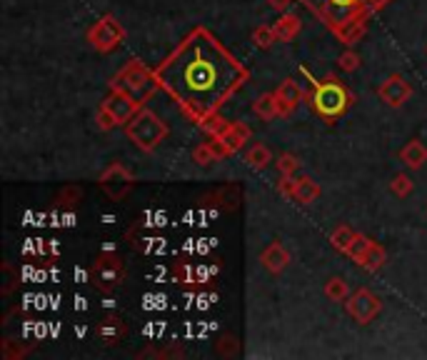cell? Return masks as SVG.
<instances>
[{"mask_svg":"<svg viewBox=\"0 0 427 360\" xmlns=\"http://www.w3.org/2000/svg\"><path fill=\"white\" fill-rule=\"evenodd\" d=\"M155 73L193 120L218 110L248 78L245 68L205 28L193 30Z\"/></svg>","mask_w":427,"mask_h":360,"instance_id":"1","label":"cell"},{"mask_svg":"<svg viewBox=\"0 0 427 360\" xmlns=\"http://www.w3.org/2000/svg\"><path fill=\"white\" fill-rule=\"evenodd\" d=\"M300 70L308 75L310 80V108L317 118H322L325 123H335V120L343 118L352 105V93L347 90V85L340 83L335 78H327V80H315L305 68Z\"/></svg>","mask_w":427,"mask_h":360,"instance_id":"2","label":"cell"},{"mask_svg":"<svg viewBox=\"0 0 427 360\" xmlns=\"http://www.w3.org/2000/svg\"><path fill=\"white\" fill-rule=\"evenodd\" d=\"M125 135L130 138V143L142 153H153L163 140L167 138V126L165 120L158 118L153 110L140 108L125 123Z\"/></svg>","mask_w":427,"mask_h":360,"instance_id":"3","label":"cell"},{"mask_svg":"<svg viewBox=\"0 0 427 360\" xmlns=\"http://www.w3.org/2000/svg\"><path fill=\"white\" fill-rule=\"evenodd\" d=\"M113 88L125 90V93H130L135 100L145 103L155 90L160 88V78H158V73L150 70L145 63L130 60V63L113 78Z\"/></svg>","mask_w":427,"mask_h":360,"instance_id":"4","label":"cell"},{"mask_svg":"<svg viewBox=\"0 0 427 360\" xmlns=\"http://www.w3.org/2000/svg\"><path fill=\"white\" fill-rule=\"evenodd\" d=\"M125 280V263L115 253H103L90 265V283L100 293H113Z\"/></svg>","mask_w":427,"mask_h":360,"instance_id":"5","label":"cell"},{"mask_svg":"<svg viewBox=\"0 0 427 360\" xmlns=\"http://www.w3.org/2000/svg\"><path fill=\"white\" fill-rule=\"evenodd\" d=\"M303 3L327 28H338L345 18H350L360 10H368L365 0H303Z\"/></svg>","mask_w":427,"mask_h":360,"instance_id":"6","label":"cell"},{"mask_svg":"<svg viewBox=\"0 0 427 360\" xmlns=\"http://www.w3.org/2000/svg\"><path fill=\"white\" fill-rule=\"evenodd\" d=\"M125 40V30L113 15H103L98 18L88 30V43L98 53H110Z\"/></svg>","mask_w":427,"mask_h":360,"instance_id":"7","label":"cell"},{"mask_svg":"<svg viewBox=\"0 0 427 360\" xmlns=\"http://www.w3.org/2000/svg\"><path fill=\"white\" fill-rule=\"evenodd\" d=\"M345 310H347V315H350L355 323L368 325L380 315L382 300H380L370 288H357L350 293V298L345 300Z\"/></svg>","mask_w":427,"mask_h":360,"instance_id":"8","label":"cell"},{"mask_svg":"<svg viewBox=\"0 0 427 360\" xmlns=\"http://www.w3.org/2000/svg\"><path fill=\"white\" fill-rule=\"evenodd\" d=\"M133 183H135V175L125 168L123 163H110V165L100 173V178H98V186H100L103 190L110 195V200H115V203L128 195Z\"/></svg>","mask_w":427,"mask_h":360,"instance_id":"9","label":"cell"},{"mask_svg":"<svg viewBox=\"0 0 427 360\" xmlns=\"http://www.w3.org/2000/svg\"><path fill=\"white\" fill-rule=\"evenodd\" d=\"M368 18H370V10H360L355 15H350V18H345L338 28H332V33H335V38L343 45H355L368 33Z\"/></svg>","mask_w":427,"mask_h":360,"instance_id":"10","label":"cell"},{"mask_svg":"<svg viewBox=\"0 0 427 360\" xmlns=\"http://www.w3.org/2000/svg\"><path fill=\"white\" fill-rule=\"evenodd\" d=\"M377 96H380V100L385 103V105H390V108H403L405 103L410 100V96H412V85H410L403 75H390V78L377 88Z\"/></svg>","mask_w":427,"mask_h":360,"instance_id":"11","label":"cell"},{"mask_svg":"<svg viewBox=\"0 0 427 360\" xmlns=\"http://www.w3.org/2000/svg\"><path fill=\"white\" fill-rule=\"evenodd\" d=\"M103 105L113 110L115 118L120 120V126H123V123H128V120H130L133 115H135L137 110L142 108V103H140V100H135V98H133L130 93H125V90H118V88L110 90V96H107L105 100H103Z\"/></svg>","mask_w":427,"mask_h":360,"instance_id":"12","label":"cell"},{"mask_svg":"<svg viewBox=\"0 0 427 360\" xmlns=\"http://www.w3.org/2000/svg\"><path fill=\"white\" fill-rule=\"evenodd\" d=\"M275 98H278V108H280V115H290L292 110L305 100V90L300 88V83H295L292 78H285L283 83L278 85L275 90Z\"/></svg>","mask_w":427,"mask_h":360,"instance_id":"13","label":"cell"},{"mask_svg":"<svg viewBox=\"0 0 427 360\" xmlns=\"http://www.w3.org/2000/svg\"><path fill=\"white\" fill-rule=\"evenodd\" d=\"M260 263L265 265L273 276H280V273L290 265V253H287V248H285L283 243L275 240V243H270V246L260 253Z\"/></svg>","mask_w":427,"mask_h":360,"instance_id":"14","label":"cell"},{"mask_svg":"<svg viewBox=\"0 0 427 360\" xmlns=\"http://www.w3.org/2000/svg\"><path fill=\"white\" fill-rule=\"evenodd\" d=\"M250 135H253V130H250L245 123H230V126L225 128V130L220 133V135H215V138L220 140V143L225 145L227 153H240V148H243L245 143L250 140Z\"/></svg>","mask_w":427,"mask_h":360,"instance_id":"15","label":"cell"},{"mask_svg":"<svg viewBox=\"0 0 427 360\" xmlns=\"http://www.w3.org/2000/svg\"><path fill=\"white\" fill-rule=\"evenodd\" d=\"M273 30L280 43H290L292 38L303 30V20H300V15H295V13H290V10L280 13V18L273 23Z\"/></svg>","mask_w":427,"mask_h":360,"instance_id":"16","label":"cell"},{"mask_svg":"<svg viewBox=\"0 0 427 360\" xmlns=\"http://www.w3.org/2000/svg\"><path fill=\"white\" fill-rule=\"evenodd\" d=\"M400 160L407 165L410 170H420L422 165L427 163V148L422 140H410L407 145H405L403 150H400Z\"/></svg>","mask_w":427,"mask_h":360,"instance_id":"17","label":"cell"},{"mask_svg":"<svg viewBox=\"0 0 427 360\" xmlns=\"http://www.w3.org/2000/svg\"><path fill=\"white\" fill-rule=\"evenodd\" d=\"M387 263V253H385V248L380 246V243H370V248H368V253L362 255L360 260H357V265L360 268H365V270H370V273H377L382 265Z\"/></svg>","mask_w":427,"mask_h":360,"instance_id":"18","label":"cell"},{"mask_svg":"<svg viewBox=\"0 0 427 360\" xmlns=\"http://www.w3.org/2000/svg\"><path fill=\"white\" fill-rule=\"evenodd\" d=\"M195 123H197V128L200 130H205L210 135V138H215V135H220V133L225 130L230 123H227L223 115L218 113V110H210V113H202V115H197L195 118Z\"/></svg>","mask_w":427,"mask_h":360,"instance_id":"19","label":"cell"},{"mask_svg":"<svg viewBox=\"0 0 427 360\" xmlns=\"http://www.w3.org/2000/svg\"><path fill=\"white\" fill-rule=\"evenodd\" d=\"M253 113H255L260 120H275V118H278L280 108H278V98H275V93H262V96L253 103Z\"/></svg>","mask_w":427,"mask_h":360,"instance_id":"20","label":"cell"},{"mask_svg":"<svg viewBox=\"0 0 427 360\" xmlns=\"http://www.w3.org/2000/svg\"><path fill=\"white\" fill-rule=\"evenodd\" d=\"M245 163H248L253 170H262V168H267V165L273 163V153H270V148H267V145L255 143L253 148L248 150V153H245Z\"/></svg>","mask_w":427,"mask_h":360,"instance_id":"21","label":"cell"},{"mask_svg":"<svg viewBox=\"0 0 427 360\" xmlns=\"http://www.w3.org/2000/svg\"><path fill=\"white\" fill-rule=\"evenodd\" d=\"M320 193H322L320 186H317L313 178H300V183H297V193L292 200H297V203H303V205H310L320 198Z\"/></svg>","mask_w":427,"mask_h":360,"instance_id":"22","label":"cell"},{"mask_svg":"<svg viewBox=\"0 0 427 360\" xmlns=\"http://www.w3.org/2000/svg\"><path fill=\"white\" fill-rule=\"evenodd\" d=\"M125 323L123 318H118V315H107L105 320H103L100 325H98V333H100V338H105L107 343L118 340L120 336H125Z\"/></svg>","mask_w":427,"mask_h":360,"instance_id":"23","label":"cell"},{"mask_svg":"<svg viewBox=\"0 0 427 360\" xmlns=\"http://www.w3.org/2000/svg\"><path fill=\"white\" fill-rule=\"evenodd\" d=\"M350 283L345 280V278H330L325 283V295L332 300V303H345V300L350 298Z\"/></svg>","mask_w":427,"mask_h":360,"instance_id":"24","label":"cell"},{"mask_svg":"<svg viewBox=\"0 0 427 360\" xmlns=\"http://www.w3.org/2000/svg\"><path fill=\"white\" fill-rule=\"evenodd\" d=\"M355 238H357V233L350 228V225H338V228H335V230L330 233L332 248H335V250H340V253H347V250H350L352 240H355Z\"/></svg>","mask_w":427,"mask_h":360,"instance_id":"25","label":"cell"},{"mask_svg":"<svg viewBox=\"0 0 427 360\" xmlns=\"http://www.w3.org/2000/svg\"><path fill=\"white\" fill-rule=\"evenodd\" d=\"M253 43H255L260 50L273 48V43H278V36H275L273 25H260V28L253 30Z\"/></svg>","mask_w":427,"mask_h":360,"instance_id":"26","label":"cell"},{"mask_svg":"<svg viewBox=\"0 0 427 360\" xmlns=\"http://www.w3.org/2000/svg\"><path fill=\"white\" fill-rule=\"evenodd\" d=\"M415 190V183H412V178L405 173L395 175V178L390 180V193L395 195V198H407L410 193Z\"/></svg>","mask_w":427,"mask_h":360,"instance_id":"27","label":"cell"},{"mask_svg":"<svg viewBox=\"0 0 427 360\" xmlns=\"http://www.w3.org/2000/svg\"><path fill=\"white\" fill-rule=\"evenodd\" d=\"M193 163H197V165H202V168H208V165H213V163H218V156H215V150L210 143H200L195 150H193Z\"/></svg>","mask_w":427,"mask_h":360,"instance_id":"28","label":"cell"},{"mask_svg":"<svg viewBox=\"0 0 427 360\" xmlns=\"http://www.w3.org/2000/svg\"><path fill=\"white\" fill-rule=\"evenodd\" d=\"M95 123H98V128H100V130H105V133L120 126V120L115 118V113L110 108H105V105H100V108H98V113H95Z\"/></svg>","mask_w":427,"mask_h":360,"instance_id":"29","label":"cell"},{"mask_svg":"<svg viewBox=\"0 0 427 360\" xmlns=\"http://www.w3.org/2000/svg\"><path fill=\"white\" fill-rule=\"evenodd\" d=\"M275 168H278L280 175H295L300 170V160H297L292 153H283V156L275 160Z\"/></svg>","mask_w":427,"mask_h":360,"instance_id":"30","label":"cell"},{"mask_svg":"<svg viewBox=\"0 0 427 360\" xmlns=\"http://www.w3.org/2000/svg\"><path fill=\"white\" fill-rule=\"evenodd\" d=\"M360 63H362V58L355 53V50H345V53L338 55V66L343 73H355L357 68H360Z\"/></svg>","mask_w":427,"mask_h":360,"instance_id":"31","label":"cell"},{"mask_svg":"<svg viewBox=\"0 0 427 360\" xmlns=\"http://www.w3.org/2000/svg\"><path fill=\"white\" fill-rule=\"evenodd\" d=\"M370 243H373V238H368V235H360L357 233V238L352 240V246H350V250L345 253V255H350L352 260H360L362 255H365V253H368V248H370Z\"/></svg>","mask_w":427,"mask_h":360,"instance_id":"32","label":"cell"},{"mask_svg":"<svg viewBox=\"0 0 427 360\" xmlns=\"http://www.w3.org/2000/svg\"><path fill=\"white\" fill-rule=\"evenodd\" d=\"M80 198H83V188H77V186H66L58 193V203H63V205H75V203H80Z\"/></svg>","mask_w":427,"mask_h":360,"instance_id":"33","label":"cell"},{"mask_svg":"<svg viewBox=\"0 0 427 360\" xmlns=\"http://www.w3.org/2000/svg\"><path fill=\"white\" fill-rule=\"evenodd\" d=\"M297 183H300V178H295V175H280L278 190L283 193V195H287V198H295Z\"/></svg>","mask_w":427,"mask_h":360,"instance_id":"34","label":"cell"},{"mask_svg":"<svg viewBox=\"0 0 427 360\" xmlns=\"http://www.w3.org/2000/svg\"><path fill=\"white\" fill-rule=\"evenodd\" d=\"M392 0H365V8H368L370 13H380L382 8L390 6Z\"/></svg>","mask_w":427,"mask_h":360,"instance_id":"35","label":"cell"},{"mask_svg":"<svg viewBox=\"0 0 427 360\" xmlns=\"http://www.w3.org/2000/svg\"><path fill=\"white\" fill-rule=\"evenodd\" d=\"M267 6L273 8V10H278V13H287V10H290V6H292V0H267Z\"/></svg>","mask_w":427,"mask_h":360,"instance_id":"36","label":"cell"}]
</instances>
